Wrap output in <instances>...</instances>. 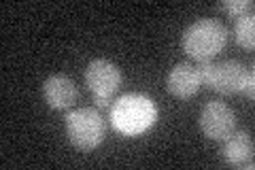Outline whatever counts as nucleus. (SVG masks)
Masks as SVG:
<instances>
[{
    "mask_svg": "<svg viewBox=\"0 0 255 170\" xmlns=\"http://www.w3.org/2000/svg\"><path fill=\"white\" fill-rule=\"evenodd\" d=\"M157 119L155 102L145 94H124L111 107V124L126 136L147 132Z\"/></svg>",
    "mask_w": 255,
    "mask_h": 170,
    "instance_id": "obj_1",
    "label": "nucleus"
},
{
    "mask_svg": "<svg viewBox=\"0 0 255 170\" xmlns=\"http://www.w3.org/2000/svg\"><path fill=\"white\" fill-rule=\"evenodd\" d=\"M221 11H226L232 17H243V15H249L253 9V0H226V2L219 4Z\"/></svg>",
    "mask_w": 255,
    "mask_h": 170,
    "instance_id": "obj_11",
    "label": "nucleus"
},
{
    "mask_svg": "<svg viewBox=\"0 0 255 170\" xmlns=\"http://www.w3.org/2000/svg\"><path fill=\"white\" fill-rule=\"evenodd\" d=\"M66 134L77 149L92 151L105 141L107 124L100 113L92 107L75 109L66 117Z\"/></svg>",
    "mask_w": 255,
    "mask_h": 170,
    "instance_id": "obj_3",
    "label": "nucleus"
},
{
    "mask_svg": "<svg viewBox=\"0 0 255 170\" xmlns=\"http://www.w3.org/2000/svg\"><path fill=\"white\" fill-rule=\"evenodd\" d=\"M166 85H168V92L172 96H177L181 100H187L191 96H196L202 85L200 70L189 62H179L177 66H172V70L168 72Z\"/></svg>",
    "mask_w": 255,
    "mask_h": 170,
    "instance_id": "obj_7",
    "label": "nucleus"
},
{
    "mask_svg": "<svg viewBox=\"0 0 255 170\" xmlns=\"http://www.w3.org/2000/svg\"><path fill=\"white\" fill-rule=\"evenodd\" d=\"M122 70L111 60L96 58L87 64L85 83L94 94V98H113L117 90L122 87Z\"/></svg>",
    "mask_w": 255,
    "mask_h": 170,
    "instance_id": "obj_5",
    "label": "nucleus"
},
{
    "mask_svg": "<svg viewBox=\"0 0 255 170\" xmlns=\"http://www.w3.org/2000/svg\"><path fill=\"white\" fill-rule=\"evenodd\" d=\"M234 36H236V43L241 47L253 49V45H255V19H253L251 13L238 17L236 26H234Z\"/></svg>",
    "mask_w": 255,
    "mask_h": 170,
    "instance_id": "obj_10",
    "label": "nucleus"
},
{
    "mask_svg": "<svg viewBox=\"0 0 255 170\" xmlns=\"http://www.w3.org/2000/svg\"><path fill=\"white\" fill-rule=\"evenodd\" d=\"M200 128L204 136L213 141H226L236 130V117L230 104L221 100H211L200 111Z\"/></svg>",
    "mask_w": 255,
    "mask_h": 170,
    "instance_id": "obj_6",
    "label": "nucleus"
},
{
    "mask_svg": "<svg viewBox=\"0 0 255 170\" xmlns=\"http://www.w3.org/2000/svg\"><path fill=\"white\" fill-rule=\"evenodd\" d=\"M228 43V28L219 19L206 17L198 19L183 32L181 45L189 58L198 62H211L215 55L223 51Z\"/></svg>",
    "mask_w": 255,
    "mask_h": 170,
    "instance_id": "obj_2",
    "label": "nucleus"
},
{
    "mask_svg": "<svg viewBox=\"0 0 255 170\" xmlns=\"http://www.w3.org/2000/svg\"><path fill=\"white\" fill-rule=\"evenodd\" d=\"M243 94H247L249 98H253L255 92H253V70H247V75H245V81H243Z\"/></svg>",
    "mask_w": 255,
    "mask_h": 170,
    "instance_id": "obj_12",
    "label": "nucleus"
},
{
    "mask_svg": "<svg viewBox=\"0 0 255 170\" xmlns=\"http://www.w3.org/2000/svg\"><path fill=\"white\" fill-rule=\"evenodd\" d=\"M43 98L51 109H68L79 98L77 85L66 75H51L43 83Z\"/></svg>",
    "mask_w": 255,
    "mask_h": 170,
    "instance_id": "obj_8",
    "label": "nucleus"
},
{
    "mask_svg": "<svg viewBox=\"0 0 255 170\" xmlns=\"http://www.w3.org/2000/svg\"><path fill=\"white\" fill-rule=\"evenodd\" d=\"M200 79L204 85L219 94H236L243 90V81L247 75V68L236 60H223V62H200Z\"/></svg>",
    "mask_w": 255,
    "mask_h": 170,
    "instance_id": "obj_4",
    "label": "nucleus"
},
{
    "mask_svg": "<svg viewBox=\"0 0 255 170\" xmlns=\"http://www.w3.org/2000/svg\"><path fill=\"white\" fill-rule=\"evenodd\" d=\"M223 158L234 168H253V141L247 132H232L223 145Z\"/></svg>",
    "mask_w": 255,
    "mask_h": 170,
    "instance_id": "obj_9",
    "label": "nucleus"
}]
</instances>
